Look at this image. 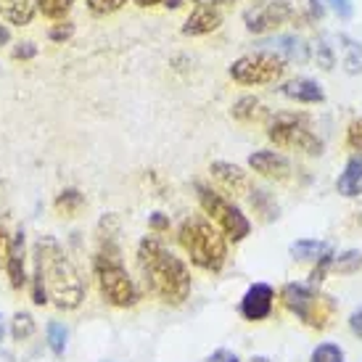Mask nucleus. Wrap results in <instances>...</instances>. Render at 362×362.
<instances>
[{"instance_id":"nucleus-1","label":"nucleus","mask_w":362,"mask_h":362,"mask_svg":"<svg viewBox=\"0 0 362 362\" xmlns=\"http://www.w3.org/2000/svg\"><path fill=\"white\" fill-rule=\"evenodd\" d=\"M138 264L148 291L164 304L180 307L191 296L193 281L188 264L180 257H175L156 235H146L138 243Z\"/></svg>"},{"instance_id":"nucleus-2","label":"nucleus","mask_w":362,"mask_h":362,"mask_svg":"<svg viewBox=\"0 0 362 362\" xmlns=\"http://www.w3.org/2000/svg\"><path fill=\"white\" fill-rule=\"evenodd\" d=\"M32 262L42 272L51 304L61 312L80 310L85 302V281H82L77 264L69 259L66 249L53 235H40L32 246Z\"/></svg>"},{"instance_id":"nucleus-3","label":"nucleus","mask_w":362,"mask_h":362,"mask_svg":"<svg viewBox=\"0 0 362 362\" xmlns=\"http://www.w3.org/2000/svg\"><path fill=\"white\" fill-rule=\"evenodd\" d=\"M93 278L98 283L103 302L117 310L135 307L141 299L138 286L122 262V249L117 238H98V249L93 254Z\"/></svg>"},{"instance_id":"nucleus-4","label":"nucleus","mask_w":362,"mask_h":362,"mask_svg":"<svg viewBox=\"0 0 362 362\" xmlns=\"http://www.w3.org/2000/svg\"><path fill=\"white\" fill-rule=\"evenodd\" d=\"M177 241L193 264L206 272H220L228 262V241L217 230V225L206 217H199V214L185 217L177 230Z\"/></svg>"},{"instance_id":"nucleus-5","label":"nucleus","mask_w":362,"mask_h":362,"mask_svg":"<svg viewBox=\"0 0 362 362\" xmlns=\"http://www.w3.org/2000/svg\"><path fill=\"white\" fill-rule=\"evenodd\" d=\"M196 193H199V204L206 211V220L217 225V230L228 238V241L238 243L252 233V222L233 202H228L222 193H217L206 182H196Z\"/></svg>"},{"instance_id":"nucleus-6","label":"nucleus","mask_w":362,"mask_h":362,"mask_svg":"<svg viewBox=\"0 0 362 362\" xmlns=\"http://www.w3.org/2000/svg\"><path fill=\"white\" fill-rule=\"evenodd\" d=\"M267 138L278 148H291L310 156H320L322 141L312 132V124L302 114H275L267 122Z\"/></svg>"},{"instance_id":"nucleus-7","label":"nucleus","mask_w":362,"mask_h":362,"mask_svg":"<svg viewBox=\"0 0 362 362\" xmlns=\"http://www.w3.org/2000/svg\"><path fill=\"white\" fill-rule=\"evenodd\" d=\"M281 299H283V307L291 312V315H296L304 325L317 328V331H322L333 317L331 299L315 293L312 288L302 286V283H288V286H283Z\"/></svg>"},{"instance_id":"nucleus-8","label":"nucleus","mask_w":362,"mask_h":362,"mask_svg":"<svg viewBox=\"0 0 362 362\" xmlns=\"http://www.w3.org/2000/svg\"><path fill=\"white\" fill-rule=\"evenodd\" d=\"M286 71V61L270 51H254L230 64V77L238 85H272Z\"/></svg>"},{"instance_id":"nucleus-9","label":"nucleus","mask_w":362,"mask_h":362,"mask_svg":"<svg viewBox=\"0 0 362 362\" xmlns=\"http://www.w3.org/2000/svg\"><path fill=\"white\" fill-rule=\"evenodd\" d=\"M304 19L299 8H293L288 0H267L262 6H254L243 13V21H246V30L254 32V35H264L270 30H278L281 24H288V21H299Z\"/></svg>"},{"instance_id":"nucleus-10","label":"nucleus","mask_w":362,"mask_h":362,"mask_svg":"<svg viewBox=\"0 0 362 362\" xmlns=\"http://www.w3.org/2000/svg\"><path fill=\"white\" fill-rule=\"evenodd\" d=\"M6 275L13 291H21L30 283V270H27V235L24 230H16L11 235L8 254H6Z\"/></svg>"},{"instance_id":"nucleus-11","label":"nucleus","mask_w":362,"mask_h":362,"mask_svg":"<svg viewBox=\"0 0 362 362\" xmlns=\"http://www.w3.org/2000/svg\"><path fill=\"white\" fill-rule=\"evenodd\" d=\"M272 307H275V291L267 283H254L246 288L241 299V315L249 322H262L272 315Z\"/></svg>"},{"instance_id":"nucleus-12","label":"nucleus","mask_w":362,"mask_h":362,"mask_svg":"<svg viewBox=\"0 0 362 362\" xmlns=\"http://www.w3.org/2000/svg\"><path fill=\"white\" fill-rule=\"evenodd\" d=\"M259 48L257 51H270L275 56H281L283 61H296V64H304V61H310V48H307V42L302 37H296V35H275L270 40H262L257 42Z\"/></svg>"},{"instance_id":"nucleus-13","label":"nucleus","mask_w":362,"mask_h":362,"mask_svg":"<svg viewBox=\"0 0 362 362\" xmlns=\"http://www.w3.org/2000/svg\"><path fill=\"white\" fill-rule=\"evenodd\" d=\"M249 167L267 180H288L291 177V161L278 151H254L249 156Z\"/></svg>"},{"instance_id":"nucleus-14","label":"nucleus","mask_w":362,"mask_h":362,"mask_svg":"<svg viewBox=\"0 0 362 362\" xmlns=\"http://www.w3.org/2000/svg\"><path fill=\"white\" fill-rule=\"evenodd\" d=\"M211 177L220 182L222 188L228 193H235V196H241V193H249L252 191V182H249V175L238 167V164H230V161H211Z\"/></svg>"},{"instance_id":"nucleus-15","label":"nucleus","mask_w":362,"mask_h":362,"mask_svg":"<svg viewBox=\"0 0 362 362\" xmlns=\"http://www.w3.org/2000/svg\"><path fill=\"white\" fill-rule=\"evenodd\" d=\"M222 24V13L211 6H196L191 11V16L182 24V35H191V37H202V35H209V32L220 30Z\"/></svg>"},{"instance_id":"nucleus-16","label":"nucleus","mask_w":362,"mask_h":362,"mask_svg":"<svg viewBox=\"0 0 362 362\" xmlns=\"http://www.w3.org/2000/svg\"><path fill=\"white\" fill-rule=\"evenodd\" d=\"M281 93L286 98H291L296 103H322L325 101V90H322L320 82L310 80V77H296L288 80L281 88Z\"/></svg>"},{"instance_id":"nucleus-17","label":"nucleus","mask_w":362,"mask_h":362,"mask_svg":"<svg viewBox=\"0 0 362 362\" xmlns=\"http://www.w3.org/2000/svg\"><path fill=\"white\" fill-rule=\"evenodd\" d=\"M336 188H339V193L346 196V199L360 196L362 193V156H352V159L346 161V167H344V172L339 175V180H336Z\"/></svg>"},{"instance_id":"nucleus-18","label":"nucleus","mask_w":362,"mask_h":362,"mask_svg":"<svg viewBox=\"0 0 362 362\" xmlns=\"http://www.w3.org/2000/svg\"><path fill=\"white\" fill-rule=\"evenodd\" d=\"M291 257L299 262H322L333 257V246L328 241H315V238H302L291 243Z\"/></svg>"},{"instance_id":"nucleus-19","label":"nucleus","mask_w":362,"mask_h":362,"mask_svg":"<svg viewBox=\"0 0 362 362\" xmlns=\"http://www.w3.org/2000/svg\"><path fill=\"white\" fill-rule=\"evenodd\" d=\"M53 209L61 217H77L85 209V193L80 188H64L59 191V196L53 199Z\"/></svg>"},{"instance_id":"nucleus-20","label":"nucleus","mask_w":362,"mask_h":362,"mask_svg":"<svg viewBox=\"0 0 362 362\" xmlns=\"http://www.w3.org/2000/svg\"><path fill=\"white\" fill-rule=\"evenodd\" d=\"M35 11H37L35 0H8L6 8H3V13H6V19H8L11 24L27 27V24L35 19Z\"/></svg>"},{"instance_id":"nucleus-21","label":"nucleus","mask_w":362,"mask_h":362,"mask_svg":"<svg viewBox=\"0 0 362 362\" xmlns=\"http://www.w3.org/2000/svg\"><path fill=\"white\" fill-rule=\"evenodd\" d=\"M233 119L238 122H257L259 117H264V106H262L259 98H254V95H243L238 101L233 103Z\"/></svg>"},{"instance_id":"nucleus-22","label":"nucleus","mask_w":362,"mask_h":362,"mask_svg":"<svg viewBox=\"0 0 362 362\" xmlns=\"http://www.w3.org/2000/svg\"><path fill=\"white\" fill-rule=\"evenodd\" d=\"M11 339L13 341H30L32 336H35V331H37V322H35V317H32L30 312H16L13 315V320H11Z\"/></svg>"},{"instance_id":"nucleus-23","label":"nucleus","mask_w":362,"mask_h":362,"mask_svg":"<svg viewBox=\"0 0 362 362\" xmlns=\"http://www.w3.org/2000/svg\"><path fill=\"white\" fill-rule=\"evenodd\" d=\"M252 196H249V202H252V206H254V211L257 214H262V220H267V222H272V220H278V204H275V199H272V193H267V191H262V188H254V191H249Z\"/></svg>"},{"instance_id":"nucleus-24","label":"nucleus","mask_w":362,"mask_h":362,"mask_svg":"<svg viewBox=\"0 0 362 362\" xmlns=\"http://www.w3.org/2000/svg\"><path fill=\"white\" fill-rule=\"evenodd\" d=\"M339 42H341L344 51V66L349 74H360L362 71V45L357 40H352L349 35H339Z\"/></svg>"},{"instance_id":"nucleus-25","label":"nucleus","mask_w":362,"mask_h":362,"mask_svg":"<svg viewBox=\"0 0 362 362\" xmlns=\"http://www.w3.org/2000/svg\"><path fill=\"white\" fill-rule=\"evenodd\" d=\"M45 339H48V349H51L56 357H64L66 344H69V331H66V325L51 320L48 325H45Z\"/></svg>"},{"instance_id":"nucleus-26","label":"nucleus","mask_w":362,"mask_h":362,"mask_svg":"<svg viewBox=\"0 0 362 362\" xmlns=\"http://www.w3.org/2000/svg\"><path fill=\"white\" fill-rule=\"evenodd\" d=\"M35 6L45 19L64 21L69 16V11L74 8V0H35Z\"/></svg>"},{"instance_id":"nucleus-27","label":"nucleus","mask_w":362,"mask_h":362,"mask_svg":"<svg viewBox=\"0 0 362 362\" xmlns=\"http://www.w3.org/2000/svg\"><path fill=\"white\" fill-rule=\"evenodd\" d=\"M30 296L32 302L37 304V307H45V304H51V296H48V286H45V278H42V272L37 267H32V275H30Z\"/></svg>"},{"instance_id":"nucleus-28","label":"nucleus","mask_w":362,"mask_h":362,"mask_svg":"<svg viewBox=\"0 0 362 362\" xmlns=\"http://www.w3.org/2000/svg\"><path fill=\"white\" fill-rule=\"evenodd\" d=\"M331 267H333V270L344 272V275H352V272H357L362 267V254L360 252H346V254H341V257L331 259Z\"/></svg>"},{"instance_id":"nucleus-29","label":"nucleus","mask_w":362,"mask_h":362,"mask_svg":"<svg viewBox=\"0 0 362 362\" xmlns=\"http://www.w3.org/2000/svg\"><path fill=\"white\" fill-rule=\"evenodd\" d=\"M310 362H344L341 346H336V344H320V346L312 349Z\"/></svg>"},{"instance_id":"nucleus-30","label":"nucleus","mask_w":362,"mask_h":362,"mask_svg":"<svg viewBox=\"0 0 362 362\" xmlns=\"http://www.w3.org/2000/svg\"><path fill=\"white\" fill-rule=\"evenodd\" d=\"M88 3V11L93 16H109L114 11H119L127 0H85Z\"/></svg>"},{"instance_id":"nucleus-31","label":"nucleus","mask_w":362,"mask_h":362,"mask_svg":"<svg viewBox=\"0 0 362 362\" xmlns=\"http://www.w3.org/2000/svg\"><path fill=\"white\" fill-rule=\"evenodd\" d=\"M74 35V21L64 19V21H56L51 30H48V37H51L53 42H66Z\"/></svg>"},{"instance_id":"nucleus-32","label":"nucleus","mask_w":362,"mask_h":362,"mask_svg":"<svg viewBox=\"0 0 362 362\" xmlns=\"http://www.w3.org/2000/svg\"><path fill=\"white\" fill-rule=\"evenodd\" d=\"M346 143L352 146L354 151L362 153V117L349 122V127H346Z\"/></svg>"},{"instance_id":"nucleus-33","label":"nucleus","mask_w":362,"mask_h":362,"mask_svg":"<svg viewBox=\"0 0 362 362\" xmlns=\"http://www.w3.org/2000/svg\"><path fill=\"white\" fill-rule=\"evenodd\" d=\"M35 56H37V45H35V42H30V40L19 42V45L11 51V59H13V61H32Z\"/></svg>"},{"instance_id":"nucleus-34","label":"nucleus","mask_w":362,"mask_h":362,"mask_svg":"<svg viewBox=\"0 0 362 362\" xmlns=\"http://www.w3.org/2000/svg\"><path fill=\"white\" fill-rule=\"evenodd\" d=\"M328 6H331L336 13H339V19L344 21H349L354 16V6H352V0H325Z\"/></svg>"},{"instance_id":"nucleus-35","label":"nucleus","mask_w":362,"mask_h":362,"mask_svg":"<svg viewBox=\"0 0 362 362\" xmlns=\"http://www.w3.org/2000/svg\"><path fill=\"white\" fill-rule=\"evenodd\" d=\"M148 228L153 233H167L170 230V217L164 214V211H153L151 217H148Z\"/></svg>"},{"instance_id":"nucleus-36","label":"nucleus","mask_w":362,"mask_h":362,"mask_svg":"<svg viewBox=\"0 0 362 362\" xmlns=\"http://www.w3.org/2000/svg\"><path fill=\"white\" fill-rule=\"evenodd\" d=\"M317 64H320L322 69H333V53L328 42H320V45H317Z\"/></svg>"},{"instance_id":"nucleus-37","label":"nucleus","mask_w":362,"mask_h":362,"mask_svg":"<svg viewBox=\"0 0 362 362\" xmlns=\"http://www.w3.org/2000/svg\"><path fill=\"white\" fill-rule=\"evenodd\" d=\"M8 243H11V235L6 230V225L0 222V264H6V254H8Z\"/></svg>"},{"instance_id":"nucleus-38","label":"nucleus","mask_w":362,"mask_h":362,"mask_svg":"<svg viewBox=\"0 0 362 362\" xmlns=\"http://www.w3.org/2000/svg\"><path fill=\"white\" fill-rule=\"evenodd\" d=\"M349 328H352V333L357 336V339H362V307H357V310L352 312V317H349Z\"/></svg>"},{"instance_id":"nucleus-39","label":"nucleus","mask_w":362,"mask_h":362,"mask_svg":"<svg viewBox=\"0 0 362 362\" xmlns=\"http://www.w3.org/2000/svg\"><path fill=\"white\" fill-rule=\"evenodd\" d=\"M225 3H233V0H196V6H211V8L225 6Z\"/></svg>"},{"instance_id":"nucleus-40","label":"nucleus","mask_w":362,"mask_h":362,"mask_svg":"<svg viewBox=\"0 0 362 362\" xmlns=\"http://www.w3.org/2000/svg\"><path fill=\"white\" fill-rule=\"evenodd\" d=\"M159 3H164V0H135V6H141V8H153Z\"/></svg>"},{"instance_id":"nucleus-41","label":"nucleus","mask_w":362,"mask_h":362,"mask_svg":"<svg viewBox=\"0 0 362 362\" xmlns=\"http://www.w3.org/2000/svg\"><path fill=\"white\" fill-rule=\"evenodd\" d=\"M11 40V32L6 30V24H0V45H6Z\"/></svg>"},{"instance_id":"nucleus-42","label":"nucleus","mask_w":362,"mask_h":362,"mask_svg":"<svg viewBox=\"0 0 362 362\" xmlns=\"http://www.w3.org/2000/svg\"><path fill=\"white\" fill-rule=\"evenodd\" d=\"M180 3H182V0H164V6H167V8H177Z\"/></svg>"},{"instance_id":"nucleus-43","label":"nucleus","mask_w":362,"mask_h":362,"mask_svg":"<svg viewBox=\"0 0 362 362\" xmlns=\"http://www.w3.org/2000/svg\"><path fill=\"white\" fill-rule=\"evenodd\" d=\"M6 339V320H3V315H0V341Z\"/></svg>"},{"instance_id":"nucleus-44","label":"nucleus","mask_w":362,"mask_h":362,"mask_svg":"<svg viewBox=\"0 0 362 362\" xmlns=\"http://www.w3.org/2000/svg\"><path fill=\"white\" fill-rule=\"evenodd\" d=\"M225 362H241V360H238L235 354H228V357H225Z\"/></svg>"},{"instance_id":"nucleus-45","label":"nucleus","mask_w":362,"mask_h":362,"mask_svg":"<svg viewBox=\"0 0 362 362\" xmlns=\"http://www.w3.org/2000/svg\"><path fill=\"white\" fill-rule=\"evenodd\" d=\"M252 362H270L267 357H252Z\"/></svg>"}]
</instances>
